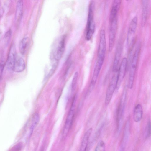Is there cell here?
<instances>
[{
	"label": "cell",
	"instance_id": "30",
	"mask_svg": "<svg viewBox=\"0 0 151 151\" xmlns=\"http://www.w3.org/2000/svg\"><path fill=\"white\" fill-rule=\"evenodd\" d=\"M43 148L41 150V151H43Z\"/></svg>",
	"mask_w": 151,
	"mask_h": 151
},
{
	"label": "cell",
	"instance_id": "7",
	"mask_svg": "<svg viewBox=\"0 0 151 151\" xmlns=\"http://www.w3.org/2000/svg\"><path fill=\"white\" fill-rule=\"evenodd\" d=\"M106 50V42L105 30L101 29L99 33V45L97 58L105 59Z\"/></svg>",
	"mask_w": 151,
	"mask_h": 151
},
{
	"label": "cell",
	"instance_id": "5",
	"mask_svg": "<svg viewBox=\"0 0 151 151\" xmlns=\"http://www.w3.org/2000/svg\"><path fill=\"white\" fill-rule=\"evenodd\" d=\"M117 78V73L112 77L109 83L106 93L105 103L106 106L108 105L112 97L113 93L116 89Z\"/></svg>",
	"mask_w": 151,
	"mask_h": 151
},
{
	"label": "cell",
	"instance_id": "9",
	"mask_svg": "<svg viewBox=\"0 0 151 151\" xmlns=\"http://www.w3.org/2000/svg\"><path fill=\"white\" fill-rule=\"evenodd\" d=\"M128 61L126 57L122 60L117 73V83L116 89L118 90L124 77L127 66Z\"/></svg>",
	"mask_w": 151,
	"mask_h": 151
},
{
	"label": "cell",
	"instance_id": "20",
	"mask_svg": "<svg viewBox=\"0 0 151 151\" xmlns=\"http://www.w3.org/2000/svg\"><path fill=\"white\" fill-rule=\"evenodd\" d=\"M143 115V109L141 105L137 104L135 106L133 113V119L136 122H138L141 120Z\"/></svg>",
	"mask_w": 151,
	"mask_h": 151
},
{
	"label": "cell",
	"instance_id": "16",
	"mask_svg": "<svg viewBox=\"0 0 151 151\" xmlns=\"http://www.w3.org/2000/svg\"><path fill=\"white\" fill-rule=\"evenodd\" d=\"M148 7V1H142L141 18V26L142 27H144L146 23L147 17Z\"/></svg>",
	"mask_w": 151,
	"mask_h": 151
},
{
	"label": "cell",
	"instance_id": "17",
	"mask_svg": "<svg viewBox=\"0 0 151 151\" xmlns=\"http://www.w3.org/2000/svg\"><path fill=\"white\" fill-rule=\"evenodd\" d=\"M40 119L39 114L36 112L34 113L30 117L28 122L29 125L30 134H31L34 129L38 124Z\"/></svg>",
	"mask_w": 151,
	"mask_h": 151
},
{
	"label": "cell",
	"instance_id": "2",
	"mask_svg": "<svg viewBox=\"0 0 151 151\" xmlns=\"http://www.w3.org/2000/svg\"><path fill=\"white\" fill-rule=\"evenodd\" d=\"M140 48V44H139L136 47L130 63L128 83V87L130 89L133 87Z\"/></svg>",
	"mask_w": 151,
	"mask_h": 151
},
{
	"label": "cell",
	"instance_id": "6",
	"mask_svg": "<svg viewBox=\"0 0 151 151\" xmlns=\"http://www.w3.org/2000/svg\"><path fill=\"white\" fill-rule=\"evenodd\" d=\"M137 17L134 16L132 19L127 33V45L129 46L133 42L134 35L137 29Z\"/></svg>",
	"mask_w": 151,
	"mask_h": 151
},
{
	"label": "cell",
	"instance_id": "19",
	"mask_svg": "<svg viewBox=\"0 0 151 151\" xmlns=\"http://www.w3.org/2000/svg\"><path fill=\"white\" fill-rule=\"evenodd\" d=\"M92 130V128H90L85 134L81 142L79 151H86Z\"/></svg>",
	"mask_w": 151,
	"mask_h": 151
},
{
	"label": "cell",
	"instance_id": "15",
	"mask_svg": "<svg viewBox=\"0 0 151 151\" xmlns=\"http://www.w3.org/2000/svg\"><path fill=\"white\" fill-rule=\"evenodd\" d=\"M24 60L22 58L17 57L14 65L13 71L19 73L23 71L25 69Z\"/></svg>",
	"mask_w": 151,
	"mask_h": 151
},
{
	"label": "cell",
	"instance_id": "8",
	"mask_svg": "<svg viewBox=\"0 0 151 151\" xmlns=\"http://www.w3.org/2000/svg\"><path fill=\"white\" fill-rule=\"evenodd\" d=\"M110 22L109 33V52L112 50L114 44L117 26V18H116Z\"/></svg>",
	"mask_w": 151,
	"mask_h": 151
},
{
	"label": "cell",
	"instance_id": "22",
	"mask_svg": "<svg viewBox=\"0 0 151 151\" xmlns=\"http://www.w3.org/2000/svg\"><path fill=\"white\" fill-rule=\"evenodd\" d=\"M130 128V121L128 119L126 123L124 129V132L123 139V145H124L127 142L129 132Z\"/></svg>",
	"mask_w": 151,
	"mask_h": 151
},
{
	"label": "cell",
	"instance_id": "4",
	"mask_svg": "<svg viewBox=\"0 0 151 151\" xmlns=\"http://www.w3.org/2000/svg\"><path fill=\"white\" fill-rule=\"evenodd\" d=\"M104 59L97 58L96 63L92 77L89 86L88 92H91L93 89L99 76V72L103 64Z\"/></svg>",
	"mask_w": 151,
	"mask_h": 151
},
{
	"label": "cell",
	"instance_id": "23",
	"mask_svg": "<svg viewBox=\"0 0 151 151\" xmlns=\"http://www.w3.org/2000/svg\"><path fill=\"white\" fill-rule=\"evenodd\" d=\"M78 76V73L77 72H76L74 74L72 82L71 88L72 92H73L76 89Z\"/></svg>",
	"mask_w": 151,
	"mask_h": 151
},
{
	"label": "cell",
	"instance_id": "1",
	"mask_svg": "<svg viewBox=\"0 0 151 151\" xmlns=\"http://www.w3.org/2000/svg\"><path fill=\"white\" fill-rule=\"evenodd\" d=\"M94 1H90L88 7L85 38L87 40L91 38L95 31V24L94 20Z\"/></svg>",
	"mask_w": 151,
	"mask_h": 151
},
{
	"label": "cell",
	"instance_id": "21",
	"mask_svg": "<svg viewBox=\"0 0 151 151\" xmlns=\"http://www.w3.org/2000/svg\"><path fill=\"white\" fill-rule=\"evenodd\" d=\"M29 38L25 37L23 38L20 42L19 49L22 55H24L29 45Z\"/></svg>",
	"mask_w": 151,
	"mask_h": 151
},
{
	"label": "cell",
	"instance_id": "26",
	"mask_svg": "<svg viewBox=\"0 0 151 151\" xmlns=\"http://www.w3.org/2000/svg\"><path fill=\"white\" fill-rule=\"evenodd\" d=\"M22 147V145L21 143H19L13 147L11 149V151H20Z\"/></svg>",
	"mask_w": 151,
	"mask_h": 151
},
{
	"label": "cell",
	"instance_id": "10",
	"mask_svg": "<svg viewBox=\"0 0 151 151\" xmlns=\"http://www.w3.org/2000/svg\"><path fill=\"white\" fill-rule=\"evenodd\" d=\"M127 93V90L125 88L123 90L118 109L117 118V124H121L122 123Z\"/></svg>",
	"mask_w": 151,
	"mask_h": 151
},
{
	"label": "cell",
	"instance_id": "29",
	"mask_svg": "<svg viewBox=\"0 0 151 151\" xmlns=\"http://www.w3.org/2000/svg\"><path fill=\"white\" fill-rule=\"evenodd\" d=\"M120 151H124V146L123 145H122Z\"/></svg>",
	"mask_w": 151,
	"mask_h": 151
},
{
	"label": "cell",
	"instance_id": "18",
	"mask_svg": "<svg viewBox=\"0 0 151 151\" xmlns=\"http://www.w3.org/2000/svg\"><path fill=\"white\" fill-rule=\"evenodd\" d=\"M23 10V1L22 0H19L17 3L15 17V21L17 23H19L21 20Z\"/></svg>",
	"mask_w": 151,
	"mask_h": 151
},
{
	"label": "cell",
	"instance_id": "13",
	"mask_svg": "<svg viewBox=\"0 0 151 151\" xmlns=\"http://www.w3.org/2000/svg\"><path fill=\"white\" fill-rule=\"evenodd\" d=\"M65 37H63L58 45L54 54V58L57 61L61 58L64 52L65 48Z\"/></svg>",
	"mask_w": 151,
	"mask_h": 151
},
{
	"label": "cell",
	"instance_id": "27",
	"mask_svg": "<svg viewBox=\"0 0 151 151\" xmlns=\"http://www.w3.org/2000/svg\"><path fill=\"white\" fill-rule=\"evenodd\" d=\"M5 65V63L4 61L3 60H1L0 62V80L2 78L3 72Z\"/></svg>",
	"mask_w": 151,
	"mask_h": 151
},
{
	"label": "cell",
	"instance_id": "31",
	"mask_svg": "<svg viewBox=\"0 0 151 151\" xmlns=\"http://www.w3.org/2000/svg\"><path fill=\"white\" fill-rule=\"evenodd\" d=\"M1 35V33H0V37Z\"/></svg>",
	"mask_w": 151,
	"mask_h": 151
},
{
	"label": "cell",
	"instance_id": "3",
	"mask_svg": "<svg viewBox=\"0 0 151 151\" xmlns=\"http://www.w3.org/2000/svg\"><path fill=\"white\" fill-rule=\"evenodd\" d=\"M76 96H74L73 101L68 114L65 124L63 130L62 137L64 139L68 135L71 127L74 115Z\"/></svg>",
	"mask_w": 151,
	"mask_h": 151
},
{
	"label": "cell",
	"instance_id": "14",
	"mask_svg": "<svg viewBox=\"0 0 151 151\" xmlns=\"http://www.w3.org/2000/svg\"><path fill=\"white\" fill-rule=\"evenodd\" d=\"M121 50L122 46L121 44L119 43L116 47L113 63L112 70L114 72H116L117 71L121 56Z\"/></svg>",
	"mask_w": 151,
	"mask_h": 151
},
{
	"label": "cell",
	"instance_id": "28",
	"mask_svg": "<svg viewBox=\"0 0 151 151\" xmlns=\"http://www.w3.org/2000/svg\"><path fill=\"white\" fill-rule=\"evenodd\" d=\"M12 34V31L11 30H9L6 32L5 36L4 38L7 41V42L9 40V38L10 37Z\"/></svg>",
	"mask_w": 151,
	"mask_h": 151
},
{
	"label": "cell",
	"instance_id": "24",
	"mask_svg": "<svg viewBox=\"0 0 151 151\" xmlns=\"http://www.w3.org/2000/svg\"><path fill=\"white\" fill-rule=\"evenodd\" d=\"M95 151H105V145L102 140L100 141L97 143Z\"/></svg>",
	"mask_w": 151,
	"mask_h": 151
},
{
	"label": "cell",
	"instance_id": "25",
	"mask_svg": "<svg viewBox=\"0 0 151 151\" xmlns=\"http://www.w3.org/2000/svg\"><path fill=\"white\" fill-rule=\"evenodd\" d=\"M151 133L150 122L149 121L147 122L145 128V137L147 138L150 137Z\"/></svg>",
	"mask_w": 151,
	"mask_h": 151
},
{
	"label": "cell",
	"instance_id": "12",
	"mask_svg": "<svg viewBox=\"0 0 151 151\" xmlns=\"http://www.w3.org/2000/svg\"><path fill=\"white\" fill-rule=\"evenodd\" d=\"M121 3V1L119 0H115L113 1L109 16L110 22L117 18V15L120 7Z\"/></svg>",
	"mask_w": 151,
	"mask_h": 151
},
{
	"label": "cell",
	"instance_id": "11",
	"mask_svg": "<svg viewBox=\"0 0 151 151\" xmlns=\"http://www.w3.org/2000/svg\"><path fill=\"white\" fill-rule=\"evenodd\" d=\"M17 57L16 50L14 44H12L10 49L7 60V67L8 70L13 71L14 63Z\"/></svg>",
	"mask_w": 151,
	"mask_h": 151
}]
</instances>
